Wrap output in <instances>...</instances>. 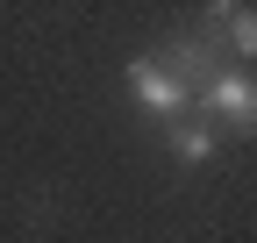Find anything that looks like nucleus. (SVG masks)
<instances>
[{
	"mask_svg": "<svg viewBox=\"0 0 257 243\" xmlns=\"http://www.w3.org/2000/svg\"><path fill=\"white\" fill-rule=\"evenodd\" d=\"M128 93H136V107H143V114H165V122L193 100L186 86H179L165 65H157V57H136V65H128Z\"/></svg>",
	"mask_w": 257,
	"mask_h": 243,
	"instance_id": "1",
	"label": "nucleus"
},
{
	"mask_svg": "<svg viewBox=\"0 0 257 243\" xmlns=\"http://www.w3.org/2000/svg\"><path fill=\"white\" fill-rule=\"evenodd\" d=\"M207 22L221 29V36H229V43H221V50H236V57H243V65H250V57H257V8H214Z\"/></svg>",
	"mask_w": 257,
	"mask_h": 243,
	"instance_id": "4",
	"label": "nucleus"
},
{
	"mask_svg": "<svg viewBox=\"0 0 257 243\" xmlns=\"http://www.w3.org/2000/svg\"><path fill=\"white\" fill-rule=\"evenodd\" d=\"M172 158L179 165H207L214 158V129L207 122H172Z\"/></svg>",
	"mask_w": 257,
	"mask_h": 243,
	"instance_id": "5",
	"label": "nucleus"
},
{
	"mask_svg": "<svg viewBox=\"0 0 257 243\" xmlns=\"http://www.w3.org/2000/svg\"><path fill=\"white\" fill-rule=\"evenodd\" d=\"M157 65H165V72L186 86V93H207V86L221 79V57H214V43H207V36H179L165 57H157Z\"/></svg>",
	"mask_w": 257,
	"mask_h": 243,
	"instance_id": "3",
	"label": "nucleus"
},
{
	"mask_svg": "<svg viewBox=\"0 0 257 243\" xmlns=\"http://www.w3.org/2000/svg\"><path fill=\"white\" fill-rule=\"evenodd\" d=\"M200 107L214 122H229V129H257V79L250 72H221L207 93H200Z\"/></svg>",
	"mask_w": 257,
	"mask_h": 243,
	"instance_id": "2",
	"label": "nucleus"
}]
</instances>
